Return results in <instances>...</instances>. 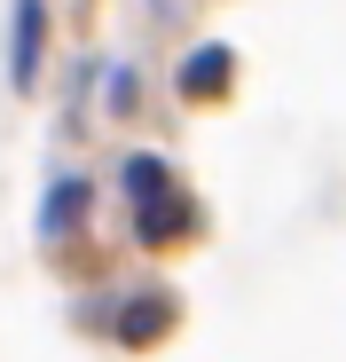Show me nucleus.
Segmentation results:
<instances>
[{"instance_id": "nucleus-1", "label": "nucleus", "mask_w": 346, "mask_h": 362, "mask_svg": "<svg viewBox=\"0 0 346 362\" xmlns=\"http://www.w3.org/2000/svg\"><path fill=\"white\" fill-rule=\"evenodd\" d=\"M40 71V0H16V32H8V79L32 87Z\"/></svg>"}, {"instance_id": "nucleus-2", "label": "nucleus", "mask_w": 346, "mask_h": 362, "mask_svg": "<svg viewBox=\"0 0 346 362\" xmlns=\"http://www.w3.org/2000/svg\"><path fill=\"white\" fill-rule=\"evenodd\" d=\"M220 71H228V55H220V47H205V55H189L181 87H189V95H213V87H220Z\"/></svg>"}]
</instances>
